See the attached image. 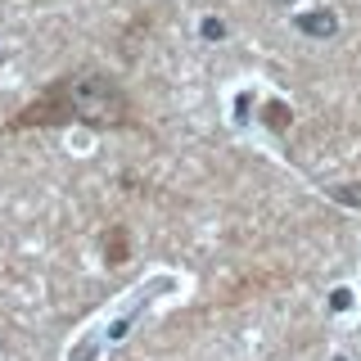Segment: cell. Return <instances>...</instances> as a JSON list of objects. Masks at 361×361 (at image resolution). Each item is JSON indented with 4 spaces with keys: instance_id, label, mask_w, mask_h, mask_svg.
<instances>
[{
    "instance_id": "cell-2",
    "label": "cell",
    "mask_w": 361,
    "mask_h": 361,
    "mask_svg": "<svg viewBox=\"0 0 361 361\" xmlns=\"http://www.w3.org/2000/svg\"><path fill=\"white\" fill-rule=\"evenodd\" d=\"M267 5H276V9H289V5H298V0H267Z\"/></svg>"
},
{
    "instance_id": "cell-1",
    "label": "cell",
    "mask_w": 361,
    "mask_h": 361,
    "mask_svg": "<svg viewBox=\"0 0 361 361\" xmlns=\"http://www.w3.org/2000/svg\"><path fill=\"white\" fill-rule=\"evenodd\" d=\"M41 127H86V131H127L135 127V104L122 82L104 68H73L59 73L32 104L9 118L5 131H41Z\"/></svg>"
}]
</instances>
